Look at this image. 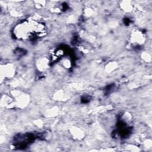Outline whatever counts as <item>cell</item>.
<instances>
[{"label": "cell", "mask_w": 152, "mask_h": 152, "mask_svg": "<svg viewBox=\"0 0 152 152\" xmlns=\"http://www.w3.org/2000/svg\"><path fill=\"white\" fill-rule=\"evenodd\" d=\"M45 31V28L43 23L34 20H26L15 27L14 34L18 39L31 40L43 36Z\"/></svg>", "instance_id": "obj_1"}]
</instances>
